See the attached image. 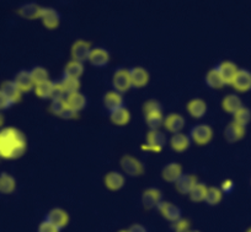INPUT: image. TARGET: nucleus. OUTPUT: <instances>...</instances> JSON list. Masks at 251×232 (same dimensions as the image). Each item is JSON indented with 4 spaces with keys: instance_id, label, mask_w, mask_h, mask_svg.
I'll return each instance as SVG.
<instances>
[{
    "instance_id": "nucleus-1",
    "label": "nucleus",
    "mask_w": 251,
    "mask_h": 232,
    "mask_svg": "<svg viewBox=\"0 0 251 232\" xmlns=\"http://www.w3.org/2000/svg\"><path fill=\"white\" fill-rule=\"evenodd\" d=\"M27 151V138L15 127H3L0 129V159L18 160Z\"/></svg>"
},
{
    "instance_id": "nucleus-2",
    "label": "nucleus",
    "mask_w": 251,
    "mask_h": 232,
    "mask_svg": "<svg viewBox=\"0 0 251 232\" xmlns=\"http://www.w3.org/2000/svg\"><path fill=\"white\" fill-rule=\"evenodd\" d=\"M144 118L149 130L160 129L163 127L164 115L161 105L155 100H149L143 106Z\"/></svg>"
},
{
    "instance_id": "nucleus-3",
    "label": "nucleus",
    "mask_w": 251,
    "mask_h": 232,
    "mask_svg": "<svg viewBox=\"0 0 251 232\" xmlns=\"http://www.w3.org/2000/svg\"><path fill=\"white\" fill-rule=\"evenodd\" d=\"M165 144H166L165 133L161 132L160 129H154V130H149L146 138V144L142 145L141 149L147 152L159 154V152L163 151Z\"/></svg>"
},
{
    "instance_id": "nucleus-4",
    "label": "nucleus",
    "mask_w": 251,
    "mask_h": 232,
    "mask_svg": "<svg viewBox=\"0 0 251 232\" xmlns=\"http://www.w3.org/2000/svg\"><path fill=\"white\" fill-rule=\"evenodd\" d=\"M120 166L122 172L129 177H139L146 171L143 162L132 155H123L120 160Z\"/></svg>"
},
{
    "instance_id": "nucleus-5",
    "label": "nucleus",
    "mask_w": 251,
    "mask_h": 232,
    "mask_svg": "<svg viewBox=\"0 0 251 232\" xmlns=\"http://www.w3.org/2000/svg\"><path fill=\"white\" fill-rule=\"evenodd\" d=\"M188 137H190L191 141L195 142L196 145L204 146V145H208L213 139V128L208 124H197L190 130Z\"/></svg>"
},
{
    "instance_id": "nucleus-6",
    "label": "nucleus",
    "mask_w": 251,
    "mask_h": 232,
    "mask_svg": "<svg viewBox=\"0 0 251 232\" xmlns=\"http://www.w3.org/2000/svg\"><path fill=\"white\" fill-rule=\"evenodd\" d=\"M112 86L113 90L117 91L120 93H128L132 89V81L131 75H129V69H125V68H120L113 72L112 76Z\"/></svg>"
},
{
    "instance_id": "nucleus-7",
    "label": "nucleus",
    "mask_w": 251,
    "mask_h": 232,
    "mask_svg": "<svg viewBox=\"0 0 251 232\" xmlns=\"http://www.w3.org/2000/svg\"><path fill=\"white\" fill-rule=\"evenodd\" d=\"M91 49L93 47H91L90 42L85 40H76L71 48L72 59L80 63L88 62Z\"/></svg>"
},
{
    "instance_id": "nucleus-8",
    "label": "nucleus",
    "mask_w": 251,
    "mask_h": 232,
    "mask_svg": "<svg viewBox=\"0 0 251 232\" xmlns=\"http://www.w3.org/2000/svg\"><path fill=\"white\" fill-rule=\"evenodd\" d=\"M40 21L42 23L43 27L47 28V30H57L60 25V14L55 9L50 8V6L42 8Z\"/></svg>"
},
{
    "instance_id": "nucleus-9",
    "label": "nucleus",
    "mask_w": 251,
    "mask_h": 232,
    "mask_svg": "<svg viewBox=\"0 0 251 232\" xmlns=\"http://www.w3.org/2000/svg\"><path fill=\"white\" fill-rule=\"evenodd\" d=\"M161 202H163V193L159 188H147L142 194V204L147 210L155 209Z\"/></svg>"
},
{
    "instance_id": "nucleus-10",
    "label": "nucleus",
    "mask_w": 251,
    "mask_h": 232,
    "mask_svg": "<svg viewBox=\"0 0 251 232\" xmlns=\"http://www.w3.org/2000/svg\"><path fill=\"white\" fill-rule=\"evenodd\" d=\"M46 220L48 222H50L52 225H54L59 230H63L64 227L68 226L71 217H69V214L67 212V210L62 209V208H53V209H50L47 212Z\"/></svg>"
},
{
    "instance_id": "nucleus-11",
    "label": "nucleus",
    "mask_w": 251,
    "mask_h": 232,
    "mask_svg": "<svg viewBox=\"0 0 251 232\" xmlns=\"http://www.w3.org/2000/svg\"><path fill=\"white\" fill-rule=\"evenodd\" d=\"M238 93H249L251 91V71L248 69H239L234 77L231 85Z\"/></svg>"
},
{
    "instance_id": "nucleus-12",
    "label": "nucleus",
    "mask_w": 251,
    "mask_h": 232,
    "mask_svg": "<svg viewBox=\"0 0 251 232\" xmlns=\"http://www.w3.org/2000/svg\"><path fill=\"white\" fill-rule=\"evenodd\" d=\"M186 125V119L180 113H170L166 117H164L163 127L166 132L175 134V133L182 132Z\"/></svg>"
},
{
    "instance_id": "nucleus-13",
    "label": "nucleus",
    "mask_w": 251,
    "mask_h": 232,
    "mask_svg": "<svg viewBox=\"0 0 251 232\" xmlns=\"http://www.w3.org/2000/svg\"><path fill=\"white\" fill-rule=\"evenodd\" d=\"M129 75H131L132 88L134 89H143L149 84V75L148 70L143 67H134L129 69Z\"/></svg>"
},
{
    "instance_id": "nucleus-14",
    "label": "nucleus",
    "mask_w": 251,
    "mask_h": 232,
    "mask_svg": "<svg viewBox=\"0 0 251 232\" xmlns=\"http://www.w3.org/2000/svg\"><path fill=\"white\" fill-rule=\"evenodd\" d=\"M158 211L160 212L161 216L165 220H168L169 222H175L177 221L178 219H181V210L177 205L173 204L171 202H166V200H163L160 204L158 205Z\"/></svg>"
},
{
    "instance_id": "nucleus-15",
    "label": "nucleus",
    "mask_w": 251,
    "mask_h": 232,
    "mask_svg": "<svg viewBox=\"0 0 251 232\" xmlns=\"http://www.w3.org/2000/svg\"><path fill=\"white\" fill-rule=\"evenodd\" d=\"M110 59L111 55L107 49L102 47H95L91 49L88 62L95 68H103L110 63Z\"/></svg>"
},
{
    "instance_id": "nucleus-16",
    "label": "nucleus",
    "mask_w": 251,
    "mask_h": 232,
    "mask_svg": "<svg viewBox=\"0 0 251 232\" xmlns=\"http://www.w3.org/2000/svg\"><path fill=\"white\" fill-rule=\"evenodd\" d=\"M103 183L105 187L111 192H117V190L122 189L126 185V177L123 173L117 172V171H111V172L106 173L105 178H103Z\"/></svg>"
},
{
    "instance_id": "nucleus-17",
    "label": "nucleus",
    "mask_w": 251,
    "mask_h": 232,
    "mask_svg": "<svg viewBox=\"0 0 251 232\" xmlns=\"http://www.w3.org/2000/svg\"><path fill=\"white\" fill-rule=\"evenodd\" d=\"M246 128L243 125L238 124L234 120H231L229 124H226V127L224 128V138L228 142H236L240 141L244 137H245Z\"/></svg>"
},
{
    "instance_id": "nucleus-18",
    "label": "nucleus",
    "mask_w": 251,
    "mask_h": 232,
    "mask_svg": "<svg viewBox=\"0 0 251 232\" xmlns=\"http://www.w3.org/2000/svg\"><path fill=\"white\" fill-rule=\"evenodd\" d=\"M192 141L187 134L183 132L175 133L171 135L170 140H169V145H170L171 150L175 152H185L188 147L191 146Z\"/></svg>"
},
{
    "instance_id": "nucleus-19",
    "label": "nucleus",
    "mask_w": 251,
    "mask_h": 232,
    "mask_svg": "<svg viewBox=\"0 0 251 232\" xmlns=\"http://www.w3.org/2000/svg\"><path fill=\"white\" fill-rule=\"evenodd\" d=\"M186 110H187V113L191 118H194V119H201L207 113V103L202 98H192L191 101L187 102Z\"/></svg>"
},
{
    "instance_id": "nucleus-20",
    "label": "nucleus",
    "mask_w": 251,
    "mask_h": 232,
    "mask_svg": "<svg viewBox=\"0 0 251 232\" xmlns=\"http://www.w3.org/2000/svg\"><path fill=\"white\" fill-rule=\"evenodd\" d=\"M199 183V180L195 175H188V173H183L174 185H175L176 190L182 195H188L192 188Z\"/></svg>"
},
{
    "instance_id": "nucleus-21",
    "label": "nucleus",
    "mask_w": 251,
    "mask_h": 232,
    "mask_svg": "<svg viewBox=\"0 0 251 232\" xmlns=\"http://www.w3.org/2000/svg\"><path fill=\"white\" fill-rule=\"evenodd\" d=\"M14 81L23 93L33 91V88H35V83L31 77L30 70H20L19 72H16Z\"/></svg>"
},
{
    "instance_id": "nucleus-22",
    "label": "nucleus",
    "mask_w": 251,
    "mask_h": 232,
    "mask_svg": "<svg viewBox=\"0 0 251 232\" xmlns=\"http://www.w3.org/2000/svg\"><path fill=\"white\" fill-rule=\"evenodd\" d=\"M0 90L5 93L6 97L13 103V106L20 102L21 98H23V93H21L20 89L18 88V85H16L14 80L3 81L1 85H0Z\"/></svg>"
},
{
    "instance_id": "nucleus-23",
    "label": "nucleus",
    "mask_w": 251,
    "mask_h": 232,
    "mask_svg": "<svg viewBox=\"0 0 251 232\" xmlns=\"http://www.w3.org/2000/svg\"><path fill=\"white\" fill-rule=\"evenodd\" d=\"M41 10H42V6L38 5L36 3H27L21 5L18 9V15L21 19H25V20L33 21V20H40Z\"/></svg>"
},
{
    "instance_id": "nucleus-24",
    "label": "nucleus",
    "mask_w": 251,
    "mask_h": 232,
    "mask_svg": "<svg viewBox=\"0 0 251 232\" xmlns=\"http://www.w3.org/2000/svg\"><path fill=\"white\" fill-rule=\"evenodd\" d=\"M183 175L182 166L178 162H170L161 171V178L168 183H175Z\"/></svg>"
},
{
    "instance_id": "nucleus-25",
    "label": "nucleus",
    "mask_w": 251,
    "mask_h": 232,
    "mask_svg": "<svg viewBox=\"0 0 251 232\" xmlns=\"http://www.w3.org/2000/svg\"><path fill=\"white\" fill-rule=\"evenodd\" d=\"M110 120L112 124L117 125V127H125L131 122V112L128 108H126L125 106L113 110L110 112Z\"/></svg>"
},
{
    "instance_id": "nucleus-26",
    "label": "nucleus",
    "mask_w": 251,
    "mask_h": 232,
    "mask_svg": "<svg viewBox=\"0 0 251 232\" xmlns=\"http://www.w3.org/2000/svg\"><path fill=\"white\" fill-rule=\"evenodd\" d=\"M217 68H218L219 72H221L222 77L224 79L226 85H231L234 77H235L236 72H238L239 70V68L236 67L235 63L230 62V60H224V62H222Z\"/></svg>"
},
{
    "instance_id": "nucleus-27",
    "label": "nucleus",
    "mask_w": 251,
    "mask_h": 232,
    "mask_svg": "<svg viewBox=\"0 0 251 232\" xmlns=\"http://www.w3.org/2000/svg\"><path fill=\"white\" fill-rule=\"evenodd\" d=\"M103 106H105L110 112L111 111L122 107V106H125V98H123V95L115 90L108 91V93H106V95L103 96Z\"/></svg>"
},
{
    "instance_id": "nucleus-28",
    "label": "nucleus",
    "mask_w": 251,
    "mask_h": 232,
    "mask_svg": "<svg viewBox=\"0 0 251 232\" xmlns=\"http://www.w3.org/2000/svg\"><path fill=\"white\" fill-rule=\"evenodd\" d=\"M66 103L71 110H73L74 112L79 113L86 107V103H88V100H86L85 96L78 91V93H71L66 97Z\"/></svg>"
},
{
    "instance_id": "nucleus-29",
    "label": "nucleus",
    "mask_w": 251,
    "mask_h": 232,
    "mask_svg": "<svg viewBox=\"0 0 251 232\" xmlns=\"http://www.w3.org/2000/svg\"><path fill=\"white\" fill-rule=\"evenodd\" d=\"M206 84L209 89H213V90H219V89H223L226 85L224 79L222 77L221 72H219L218 68H212L211 70H208V72L206 74Z\"/></svg>"
},
{
    "instance_id": "nucleus-30",
    "label": "nucleus",
    "mask_w": 251,
    "mask_h": 232,
    "mask_svg": "<svg viewBox=\"0 0 251 232\" xmlns=\"http://www.w3.org/2000/svg\"><path fill=\"white\" fill-rule=\"evenodd\" d=\"M243 101L236 93H229L222 100V108L229 115H234L239 108L243 107Z\"/></svg>"
},
{
    "instance_id": "nucleus-31",
    "label": "nucleus",
    "mask_w": 251,
    "mask_h": 232,
    "mask_svg": "<svg viewBox=\"0 0 251 232\" xmlns=\"http://www.w3.org/2000/svg\"><path fill=\"white\" fill-rule=\"evenodd\" d=\"M84 63L76 62V60H69L64 67V71H63V77H73V79H80L81 75L84 74Z\"/></svg>"
},
{
    "instance_id": "nucleus-32",
    "label": "nucleus",
    "mask_w": 251,
    "mask_h": 232,
    "mask_svg": "<svg viewBox=\"0 0 251 232\" xmlns=\"http://www.w3.org/2000/svg\"><path fill=\"white\" fill-rule=\"evenodd\" d=\"M16 189V180L10 173H0V193L1 194H13Z\"/></svg>"
},
{
    "instance_id": "nucleus-33",
    "label": "nucleus",
    "mask_w": 251,
    "mask_h": 232,
    "mask_svg": "<svg viewBox=\"0 0 251 232\" xmlns=\"http://www.w3.org/2000/svg\"><path fill=\"white\" fill-rule=\"evenodd\" d=\"M53 89H54V81H45L35 85L33 93L41 100H52L53 97Z\"/></svg>"
},
{
    "instance_id": "nucleus-34",
    "label": "nucleus",
    "mask_w": 251,
    "mask_h": 232,
    "mask_svg": "<svg viewBox=\"0 0 251 232\" xmlns=\"http://www.w3.org/2000/svg\"><path fill=\"white\" fill-rule=\"evenodd\" d=\"M223 192L219 187H208L207 188V194L204 198V203L209 205V207H216L223 199Z\"/></svg>"
},
{
    "instance_id": "nucleus-35",
    "label": "nucleus",
    "mask_w": 251,
    "mask_h": 232,
    "mask_svg": "<svg viewBox=\"0 0 251 232\" xmlns=\"http://www.w3.org/2000/svg\"><path fill=\"white\" fill-rule=\"evenodd\" d=\"M30 74L35 85L50 80V72H48V70L46 69L45 67H41V65L32 68V69L30 70Z\"/></svg>"
},
{
    "instance_id": "nucleus-36",
    "label": "nucleus",
    "mask_w": 251,
    "mask_h": 232,
    "mask_svg": "<svg viewBox=\"0 0 251 232\" xmlns=\"http://www.w3.org/2000/svg\"><path fill=\"white\" fill-rule=\"evenodd\" d=\"M60 84H62L63 89L66 91L67 96L71 95V93H78L80 91V79H73V77H63L60 80Z\"/></svg>"
},
{
    "instance_id": "nucleus-37",
    "label": "nucleus",
    "mask_w": 251,
    "mask_h": 232,
    "mask_svg": "<svg viewBox=\"0 0 251 232\" xmlns=\"http://www.w3.org/2000/svg\"><path fill=\"white\" fill-rule=\"evenodd\" d=\"M207 188L208 187H207L204 183L199 182L194 188H192V190L190 192L188 197H190V199H191L194 203L204 202V198H206V194H207Z\"/></svg>"
},
{
    "instance_id": "nucleus-38",
    "label": "nucleus",
    "mask_w": 251,
    "mask_h": 232,
    "mask_svg": "<svg viewBox=\"0 0 251 232\" xmlns=\"http://www.w3.org/2000/svg\"><path fill=\"white\" fill-rule=\"evenodd\" d=\"M233 120L238 124L243 125L246 128V125L251 122V111L248 107L243 106L241 108H239L235 113L233 115Z\"/></svg>"
},
{
    "instance_id": "nucleus-39",
    "label": "nucleus",
    "mask_w": 251,
    "mask_h": 232,
    "mask_svg": "<svg viewBox=\"0 0 251 232\" xmlns=\"http://www.w3.org/2000/svg\"><path fill=\"white\" fill-rule=\"evenodd\" d=\"M67 103L66 100H59V98H54L52 100L50 105V112L52 113L53 116H57V117H60L62 112L66 110Z\"/></svg>"
},
{
    "instance_id": "nucleus-40",
    "label": "nucleus",
    "mask_w": 251,
    "mask_h": 232,
    "mask_svg": "<svg viewBox=\"0 0 251 232\" xmlns=\"http://www.w3.org/2000/svg\"><path fill=\"white\" fill-rule=\"evenodd\" d=\"M171 227H173L174 232H190L191 231V222L190 220L181 217L177 221L173 222Z\"/></svg>"
},
{
    "instance_id": "nucleus-41",
    "label": "nucleus",
    "mask_w": 251,
    "mask_h": 232,
    "mask_svg": "<svg viewBox=\"0 0 251 232\" xmlns=\"http://www.w3.org/2000/svg\"><path fill=\"white\" fill-rule=\"evenodd\" d=\"M66 97H67V93H66V91H64V89H63L60 81H54V89H53L52 100H54V98L66 100Z\"/></svg>"
},
{
    "instance_id": "nucleus-42",
    "label": "nucleus",
    "mask_w": 251,
    "mask_h": 232,
    "mask_svg": "<svg viewBox=\"0 0 251 232\" xmlns=\"http://www.w3.org/2000/svg\"><path fill=\"white\" fill-rule=\"evenodd\" d=\"M37 232H60V230L55 227L54 225L50 224V222H48L47 220H45V221L38 225Z\"/></svg>"
},
{
    "instance_id": "nucleus-43",
    "label": "nucleus",
    "mask_w": 251,
    "mask_h": 232,
    "mask_svg": "<svg viewBox=\"0 0 251 232\" xmlns=\"http://www.w3.org/2000/svg\"><path fill=\"white\" fill-rule=\"evenodd\" d=\"M234 187H235V185H234V181L233 180H229V178H226V180H224L223 182L221 183V190L223 192V194H229V193L233 192Z\"/></svg>"
},
{
    "instance_id": "nucleus-44",
    "label": "nucleus",
    "mask_w": 251,
    "mask_h": 232,
    "mask_svg": "<svg viewBox=\"0 0 251 232\" xmlns=\"http://www.w3.org/2000/svg\"><path fill=\"white\" fill-rule=\"evenodd\" d=\"M11 106H13V103L10 102V100L6 97V95L3 93V91L0 90V111L3 112V111L9 110Z\"/></svg>"
},
{
    "instance_id": "nucleus-45",
    "label": "nucleus",
    "mask_w": 251,
    "mask_h": 232,
    "mask_svg": "<svg viewBox=\"0 0 251 232\" xmlns=\"http://www.w3.org/2000/svg\"><path fill=\"white\" fill-rule=\"evenodd\" d=\"M76 117H78V113L74 112L73 110H71L68 106H67L66 110L63 111L62 115H60V118H63V119H75Z\"/></svg>"
},
{
    "instance_id": "nucleus-46",
    "label": "nucleus",
    "mask_w": 251,
    "mask_h": 232,
    "mask_svg": "<svg viewBox=\"0 0 251 232\" xmlns=\"http://www.w3.org/2000/svg\"><path fill=\"white\" fill-rule=\"evenodd\" d=\"M127 232H148V230L141 224H133L127 229Z\"/></svg>"
},
{
    "instance_id": "nucleus-47",
    "label": "nucleus",
    "mask_w": 251,
    "mask_h": 232,
    "mask_svg": "<svg viewBox=\"0 0 251 232\" xmlns=\"http://www.w3.org/2000/svg\"><path fill=\"white\" fill-rule=\"evenodd\" d=\"M4 123H5V117H4L3 112L0 111V129L4 127Z\"/></svg>"
},
{
    "instance_id": "nucleus-48",
    "label": "nucleus",
    "mask_w": 251,
    "mask_h": 232,
    "mask_svg": "<svg viewBox=\"0 0 251 232\" xmlns=\"http://www.w3.org/2000/svg\"><path fill=\"white\" fill-rule=\"evenodd\" d=\"M190 232H202V231H200V230H192L191 229V231H190Z\"/></svg>"
},
{
    "instance_id": "nucleus-49",
    "label": "nucleus",
    "mask_w": 251,
    "mask_h": 232,
    "mask_svg": "<svg viewBox=\"0 0 251 232\" xmlns=\"http://www.w3.org/2000/svg\"><path fill=\"white\" fill-rule=\"evenodd\" d=\"M245 232H251V227H249V229L248 230H246V231Z\"/></svg>"
},
{
    "instance_id": "nucleus-50",
    "label": "nucleus",
    "mask_w": 251,
    "mask_h": 232,
    "mask_svg": "<svg viewBox=\"0 0 251 232\" xmlns=\"http://www.w3.org/2000/svg\"><path fill=\"white\" fill-rule=\"evenodd\" d=\"M118 232H127V230H121V231H118Z\"/></svg>"
},
{
    "instance_id": "nucleus-51",
    "label": "nucleus",
    "mask_w": 251,
    "mask_h": 232,
    "mask_svg": "<svg viewBox=\"0 0 251 232\" xmlns=\"http://www.w3.org/2000/svg\"><path fill=\"white\" fill-rule=\"evenodd\" d=\"M250 185H251V180H250Z\"/></svg>"
},
{
    "instance_id": "nucleus-52",
    "label": "nucleus",
    "mask_w": 251,
    "mask_h": 232,
    "mask_svg": "<svg viewBox=\"0 0 251 232\" xmlns=\"http://www.w3.org/2000/svg\"><path fill=\"white\" fill-rule=\"evenodd\" d=\"M0 160H1V159H0Z\"/></svg>"
}]
</instances>
